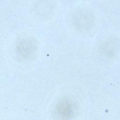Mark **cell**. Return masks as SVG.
<instances>
[{
  "label": "cell",
  "mask_w": 120,
  "mask_h": 120,
  "mask_svg": "<svg viewBox=\"0 0 120 120\" xmlns=\"http://www.w3.org/2000/svg\"><path fill=\"white\" fill-rule=\"evenodd\" d=\"M117 46L115 39H110L104 42L101 46V52L108 57H113L116 55Z\"/></svg>",
  "instance_id": "obj_4"
},
{
  "label": "cell",
  "mask_w": 120,
  "mask_h": 120,
  "mask_svg": "<svg viewBox=\"0 0 120 120\" xmlns=\"http://www.w3.org/2000/svg\"><path fill=\"white\" fill-rule=\"evenodd\" d=\"M38 43L33 38H24L18 42L16 46V53L19 59L22 60H30L37 50Z\"/></svg>",
  "instance_id": "obj_2"
},
{
  "label": "cell",
  "mask_w": 120,
  "mask_h": 120,
  "mask_svg": "<svg viewBox=\"0 0 120 120\" xmlns=\"http://www.w3.org/2000/svg\"><path fill=\"white\" fill-rule=\"evenodd\" d=\"M38 3L35 7L36 12L39 13V15H47V14H49L52 10V5L51 3H45V1L44 3Z\"/></svg>",
  "instance_id": "obj_5"
},
{
  "label": "cell",
  "mask_w": 120,
  "mask_h": 120,
  "mask_svg": "<svg viewBox=\"0 0 120 120\" xmlns=\"http://www.w3.org/2000/svg\"><path fill=\"white\" fill-rule=\"evenodd\" d=\"M73 25L77 30L81 31L89 30L95 22L94 16L90 10L86 9H78L72 17Z\"/></svg>",
  "instance_id": "obj_1"
},
{
  "label": "cell",
  "mask_w": 120,
  "mask_h": 120,
  "mask_svg": "<svg viewBox=\"0 0 120 120\" xmlns=\"http://www.w3.org/2000/svg\"><path fill=\"white\" fill-rule=\"evenodd\" d=\"M77 106L74 101L68 98H63L57 104L55 113L61 119H70L74 117Z\"/></svg>",
  "instance_id": "obj_3"
}]
</instances>
